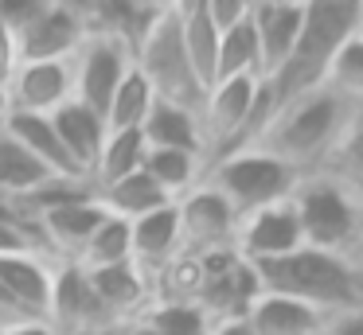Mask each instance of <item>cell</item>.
<instances>
[{"mask_svg": "<svg viewBox=\"0 0 363 335\" xmlns=\"http://www.w3.org/2000/svg\"><path fill=\"white\" fill-rule=\"evenodd\" d=\"M352 113L355 109L344 98H336L332 90L320 86V90H308L301 98L285 101L269 117V125L262 129V137L250 148H258V152L289 164L293 171L308 176V171H316L328 160V152L336 148V140L347 129Z\"/></svg>", "mask_w": 363, "mask_h": 335, "instance_id": "6da1fadb", "label": "cell"}, {"mask_svg": "<svg viewBox=\"0 0 363 335\" xmlns=\"http://www.w3.org/2000/svg\"><path fill=\"white\" fill-rule=\"evenodd\" d=\"M254 273H258L262 293L301 300L308 308H316L320 316L347 312L363 304V280L355 273V261L344 254L301 246L285 257H274V261H258Z\"/></svg>", "mask_w": 363, "mask_h": 335, "instance_id": "7a4b0ae2", "label": "cell"}, {"mask_svg": "<svg viewBox=\"0 0 363 335\" xmlns=\"http://www.w3.org/2000/svg\"><path fill=\"white\" fill-rule=\"evenodd\" d=\"M355 31H359L355 0H305V20H301V35L293 43L289 59L277 67L274 78H266L277 109L308 90H320L328 62L336 59V51Z\"/></svg>", "mask_w": 363, "mask_h": 335, "instance_id": "3957f363", "label": "cell"}, {"mask_svg": "<svg viewBox=\"0 0 363 335\" xmlns=\"http://www.w3.org/2000/svg\"><path fill=\"white\" fill-rule=\"evenodd\" d=\"M301 222V238L313 249L355 257L363 246V210L340 183H332L320 171H308L297 179L289 195Z\"/></svg>", "mask_w": 363, "mask_h": 335, "instance_id": "277c9868", "label": "cell"}, {"mask_svg": "<svg viewBox=\"0 0 363 335\" xmlns=\"http://www.w3.org/2000/svg\"><path fill=\"white\" fill-rule=\"evenodd\" d=\"M297 179H301V171H293L289 164L274 160V156L258 152V148L227 152L203 168V183L215 187L238 218L289 199Z\"/></svg>", "mask_w": 363, "mask_h": 335, "instance_id": "5b68a950", "label": "cell"}, {"mask_svg": "<svg viewBox=\"0 0 363 335\" xmlns=\"http://www.w3.org/2000/svg\"><path fill=\"white\" fill-rule=\"evenodd\" d=\"M133 67L152 86L157 101H172V106L199 113L207 90L188 62V51H184V39H180V20L172 12L152 16V23L145 28V35L133 47Z\"/></svg>", "mask_w": 363, "mask_h": 335, "instance_id": "8992f818", "label": "cell"}, {"mask_svg": "<svg viewBox=\"0 0 363 335\" xmlns=\"http://www.w3.org/2000/svg\"><path fill=\"white\" fill-rule=\"evenodd\" d=\"M48 324L59 335H113L121 319L102 304L90 277L71 261H55V285H51Z\"/></svg>", "mask_w": 363, "mask_h": 335, "instance_id": "52a82bcc", "label": "cell"}, {"mask_svg": "<svg viewBox=\"0 0 363 335\" xmlns=\"http://www.w3.org/2000/svg\"><path fill=\"white\" fill-rule=\"evenodd\" d=\"M258 296H262L258 273L238 249L203 254V285H199L196 308L211 324L215 319H242Z\"/></svg>", "mask_w": 363, "mask_h": 335, "instance_id": "ba28073f", "label": "cell"}, {"mask_svg": "<svg viewBox=\"0 0 363 335\" xmlns=\"http://www.w3.org/2000/svg\"><path fill=\"white\" fill-rule=\"evenodd\" d=\"M176 218H180V249L184 254L203 257V254H219V249H235L238 215L203 179L188 195L176 199Z\"/></svg>", "mask_w": 363, "mask_h": 335, "instance_id": "9c48e42d", "label": "cell"}, {"mask_svg": "<svg viewBox=\"0 0 363 335\" xmlns=\"http://www.w3.org/2000/svg\"><path fill=\"white\" fill-rule=\"evenodd\" d=\"M71 70H74V101L94 109L98 117H106L113 90L133 70V47L106 35H86V43L71 59Z\"/></svg>", "mask_w": 363, "mask_h": 335, "instance_id": "30bf717a", "label": "cell"}, {"mask_svg": "<svg viewBox=\"0 0 363 335\" xmlns=\"http://www.w3.org/2000/svg\"><path fill=\"white\" fill-rule=\"evenodd\" d=\"M67 101H74L71 59H55V62H28L24 59L16 67V74L9 78V106H12V113L55 117Z\"/></svg>", "mask_w": 363, "mask_h": 335, "instance_id": "8fae6325", "label": "cell"}, {"mask_svg": "<svg viewBox=\"0 0 363 335\" xmlns=\"http://www.w3.org/2000/svg\"><path fill=\"white\" fill-rule=\"evenodd\" d=\"M301 246H305V238H301V222H297V210H293L289 199L238 218L235 249L250 265L285 257V254H293V249H301Z\"/></svg>", "mask_w": 363, "mask_h": 335, "instance_id": "7c38bea8", "label": "cell"}, {"mask_svg": "<svg viewBox=\"0 0 363 335\" xmlns=\"http://www.w3.org/2000/svg\"><path fill=\"white\" fill-rule=\"evenodd\" d=\"M102 218H106V210H102V203H98L94 191L79 195V199L63 203V207H51L48 215H40V222H35L40 249L51 261H74Z\"/></svg>", "mask_w": 363, "mask_h": 335, "instance_id": "4fadbf2b", "label": "cell"}, {"mask_svg": "<svg viewBox=\"0 0 363 335\" xmlns=\"http://www.w3.org/2000/svg\"><path fill=\"white\" fill-rule=\"evenodd\" d=\"M51 285H55V261L51 257L43 254L0 257V288L24 319H48Z\"/></svg>", "mask_w": 363, "mask_h": 335, "instance_id": "5bb4252c", "label": "cell"}, {"mask_svg": "<svg viewBox=\"0 0 363 335\" xmlns=\"http://www.w3.org/2000/svg\"><path fill=\"white\" fill-rule=\"evenodd\" d=\"M301 20H305V0H274V4H258L250 12L262 51V78H274L277 67L289 59L301 35Z\"/></svg>", "mask_w": 363, "mask_h": 335, "instance_id": "9a60e30c", "label": "cell"}, {"mask_svg": "<svg viewBox=\"0 0 363 335\" xmlns=\"http://www.w3.org/2000/svg\"><path fill=\"white\" fill-rule=\"evenodd\" d=\"M20 62H55V59H74L82 43H86V23L79 16L63 12L51 4L28 31H20Z\"/></svg>", "mask_w": 363, "mask_h": 335, "instance_id": "2e32d148", "label": "cell"}, {"mask_svg": "<svg viewBox=\"0 0 363 335\" xmlns=\"http://www.w3.org/2000/svg\"><path fill=\"white\" fill-rule=\"evenodd\" d=\"M180 254V218H176V203L152 210V215L129 222V261L152 277L164 261Z\"/></svg>", "mask_w": 363, "mask_h": 335, "instance_id": "e0dca14e", "label": "cell"}, {"mask_svg": "<svg viewBox=\"0 0 363 335\" xmlns=\"http://www.w3.org/2000/svg\"><path fill=\"white\" fill-rule=\"evenodd\" d=\"M4 132H9L12 140H16L20 148H24L28 156H32L35 164H40L48 176H67V179H86L79 168L71 164V156H67L63 140H59L55 125H51V117H35V113H9V121H4Z\"/></svg>", "mask_w": 363, "mask_h": 335, "instance_id": "ac0fdd59", "label": "cell"}, {"mask_svg": "<svg viewBox=\"0 0 363 335\" xmlns=\"http://www.w3.org/2000/svg\"><path fill=\"white\" fill-rule=\"evenodd\" d=\"M51 125H55L71 164L90 179V171H94V164H98V152H102V140H106V121L94 109L79 106V101H67V106L51 117Z\"/></svg>", "mask_w": 363, "mask_h": 335, "instance_id": "d6986e66", "label": "cell"}, {"mask_svg": "<svg viewBox=\"0 0 363 335\" xmlns=\"http://www.w3.org/2000/svg\"><path fill=\"white\" fill-rule=\"evenodd\" d=\"M246 324L254 327V335H320L324 316L301 300L262 293L246 312Z\"/></svg>", "mask_w": 363, "mask_h": 335, "instance_id": "ffe728a7", "label": "cell"}, {"mask_svg": "<svg viewBox=\"0 0 363 335\" xmlns=\"http://www.w3.org/2000/svg\"><path fill=\"white\" fill-rule=\"evenodd\" d=\"M86 277H90V285H94V293L102 296V304L121 319V324L141 316V312L149 308V277H145L133 261L110 265V269H94V273H86Z\"/></svg>", "mask_w": 363, "mask_h": 335, "instance_id": "44dd1931", "label": "cell"}, {"mask_svg": "<svg viewBox=\"0 0 363 335\" xmlns=\"http://www.w3.org/2000/svg\"><path fill=\"white\" fill-rule=\"evenodd\" d=\"M141 137L149 148H176V152H191L203 160V137H199L196 109L172 106V101H157L152 113L141 125Z\"/></svg>", "mask_w": 363, "mask_h": 335, "instance_id": "7402d4cb", "label": "cell"}, {"mask_svg": "<svg viewBox=\"0 0 363 335\" xmlns=\"http://www.w3.org/2000/svg\"><path fill=\"white\" fill-rule=\"evenodd\" d=\"M94 195H98V203H102L106 215L125 218V222H137V218H145V215H152V210H160V207L172 203L145 171H133V176L118 179V183L94 187Z\"/></svg>", "mask_w": 363, "mask_h": 335, "instance_id": "603a6c76", "label": "cell"}, {"mask_svg": "<svg viewBox=\"0 0 363 335\" xmlns=\"http://www.w3.org/2000/svg\"><path fill=\"white\" fill-rule=\"evenodd\" d=\"M320 176H328L332 183H340L363 210V109H355L347 129L340 132L336 148L328 152V160L320 164Z\"/></svg>", "mask_w": 363, "mask_h": 335, "instance_id": "cb8c5ba5", "label": "cell"}, {"mask_svg": "<svg viewBox=\"0 0 363 335\" xmlns=\"http://www.w3.org/2000/svg\"><path fill=\"white\" fill-rule=\"evenodd\" d=\"M211 319L196 304H149L141 316L125 319L113 335H207Z\"/></svg>", "mask_w": 363, "mask_h": 335, "instance_id": "d4e9b609", "label": "cell"}, {"mask_svg": "<svg viewBox=\"0 0 363 335\" xmlns=\"http://www.w3.org/2000/svg\"><path fill=\"white\" fill-rule=\"evenodd\" d=\"M152 16L157 12H149L141 0H98L94 12L86 16V35H106L125 47H137Z\"/></svg>", "mask_w": 363, "mask_h": 335, "instance_id": "484cf974", "label": "cell"}, {"mask_svg": "<svg viewBox=\"0 0 363 335\" xmlns=\"http://www.w3.org/2000/svg\"><path fill=\"white\" fill-rule=\"evenodd\" d=\"M203 285V257L176 254L149 277V304H196Z\"/></svg>", "mask_w": 363, "mask_h": 335, "instance_id": "4316f807", "label": "cell"}, {"mask_svg": "<svg viewBox=\"0 0 363 335\" xmlns=\"http://www.w3.org/2000/svg\"><path fill=\"white\" fill-rule=\"evenodd\" d=\"M145 152H149V144H145L141 129H121V132L106 129L102 152H98V164H94V171H90V183L106 187V183H118V179L141 171Z\"/></svg>", "mask_w": 363, "mask_h": 335, "instance_id": "83f0119b", "label": "cell"}, {"mask_svg": "<svg viewBox=\"0 0 363 335\" xmlns=\"http://www.w3.org/2000/svg\"><path fill=\"white\" fill-rule=\"evenodd\" d=\"M141 171L176 203L180 195H188L203 179V160L191 152H176V148H149Z\"/></svg>", "mask_w": 363, "mask_h": 335, "instance_id": "f1b7e54d", "label": "cell"}, {"mask_svg": "<svg viewBox=\"0 0 363 335\" xmlns=\"http://www.w3.org/2000/svg\"><path fill=\"white\" fill-rule=\"evenodd\" d=\"M180 20V39L184 51H188V62L196 70V78L203 82V90L215 86V62H219V28L211 23V16L203 8H191V12L176 16Z\"/></svg>", "mask_w": 363, "mask_h": 335, "instance_id": "f546056e", "label": "cell"}, {"mask_svg": "<svg viewBox=\"0 0 363 335\" xmlns=\"http://www.w3.org/2000/svg\"><path fill=\"white\" fill-rule=\"evenodd\" d=\"M223 78H262V51H258V35H254L250 20L219 31L215 82H223Z\"/></svg>", "mask_w": 363, "mask_h": 335, "instance_id": "4dcf8cb0", "label": "cell"}, {"mask_svg": "<svg viewBox=\"0 0 363 335\" xmlns=\"http://www.w3.org/2000/svg\"><path fill=\"white\" fill-rule=\"evenodd\" d=\"M152 106H157V93H152V86L145 82L141 70H129L125 78H121V86L113 90L110 106H106V129L110 132H121V129H141L145 117L152 113Z\"/></svg>", "mask_w": 363, "mask_h": 335, "instance_id": "1f68e13d", "label": "cell"}, {"mask_svg": "<svg viewBox=\"0 0 363 335\" xmlns=\"http://www.w3.org/2000/svg\"><path fill=\"white\" fill-rule=\"evenodd\" d=\"M129 261V222L125 218L106 215L98 222V230L90 234V242L82 246V254L71 265L94 273V269H110V265H125Z\"/></svg>", "mask_w": 363, "mask_h": 335, "instance_id": "d6a6232c", "label": "cell"}, {"mask_svg": "<svg viewBox=\"0 0 363 335\" xmlns=\"http://www.w3.org/2000/svg\"><path fill=\"white\" fill-rule=\"evenodd\" d=\"M320 86L332 90L336 98H344L352 109H363V31H355L336 51V59L328 62V74H324Z\"/></svg>", "mask_w": 363, "mask_h": 335, "instance_id": "836d02e7", "label": "cell"}, {"mask_svg": "<svg viewBox=\"0 0 363 335\" xmlns=\"http://www.w3.org/2000/svg\"><path fill=\"white\" fill-rule=\"evenodd\" d=\"M48 8H51V0H0V23L20 35V31H28L40 20Z\"/></svg>", "mask_w": 363, "mask_h": 335, "instance_id": "e575fe53", "label": "cell"}, {"mask_svg": "<svg viewBox=\"0 0 363 335\" xmlns=\"http://www.w3.org/2000/svg\"><path fill=\"white\" fill-rule=\"evenodd\" d=\"M203 12L211 16V23L219 31H227V28H235V23L250 20L254 0H203Z\"/></svg>", "mask_w": 363, "mask_h": 335, "instance_id": "d590c367", "label": "cell"}, {"mask_svg": "<svg viewBox=\"0 0 363 335\" xmlns=\"http://www.w3.org/2000/svg\"><path fill=\"white\" fill-rule=\"evenodd\" d=\"M320 335H363V304H359V308H347V312H332V316H324Z\"/></svg>", "mask_w": 363, "mask_h": 335, "instance_id": "8d00e7d4", "label": "cell"}, {"mask_svg": "<svg viewBox=\"0 0 363 335\" xmlns=\"http://www.w3.org/2000/svg\"><path fill=\"white\" fill-rule=\"evenodd\" d=\"M16 67H20V39H16L12 28L0 23V82L4 86H9V78L16 74Z\"/></svg>", "mask_w": 363, "mask_h": 335, "instance_id": "74e56055", "label": "cell"}, {"mask_svg": "<svg viewBox=\"0 0 363 335\" xmlns=\"http://www.w3.org/2000/svg\"><path fill=\"white\" fill-rule=\"evenodd\" d=\"M0 335H59V331L48 319H20V324H12L9 331H0Z\"/></svg>", "mask_w": 363, "mask_h": 335, "instance_id": "f35d334b", "label": "cell"}, {"mask_svg": "<svg viewBox=\"0 0 363 335\" xmlns=\"http://www.w3.org/2000/svg\"><path fill=\"white\" fill-rule=\"evenodd\" d=\"M207 335H254V327L246 324V316L242 319H215Z\"/></svg>", "mask_w": 363, "mask_h": 335, "instance_id": "ab89813d", "label": "cell"}, {"mask_svg": "<svg viewBox=\"0 0 363 335\" xmlns=\"http://www.w3.org/2000/svg\"><path fill=\"white\" fill-rule=\"evenodd\" d=\"M55 8H63V12H71V16H79L82 23H86V16L94 12V4L98 0H51Z\"/></svg>", "mask_w": 363, "mask_h": 335, "instance_id": "60d3db41", "label": "cell"}, {"mask_svg": "<svg viewBox=\"0 0 363 335\" xmlns=\"http://www.w3.org/2000/svg\"><path fill=\"white\" fill-rule=\"evenodd\" d=\"M20 319H24V316H20L16 304H12L9 296H4V288H0V331H9L12 324H20Z\"/></svg>", "mask_w": 363, "mask_h": 335, "instance_id": "b9f144b4", "label": "cell"}, {"mask_svg": "<svg viewBox=\"0 0 363 335\" xmlns=\"http://www.w3.org/2000/svg\"><path fill=\"white\" fill-rule=\"evenodd\" d=\"M145 8H149V12H172L176 4H180V0H141Z\"/></svg>", "mask_w": 363, "mask_h": 335, "instance_id": "7bdbcfd3", "label": "cell"}, {"mask_svg": "<svg viewBox=\"0 0 363 335\" xmlns=\"http://www.w3.org/2000/svg\"><path fill=\"white\" fill-rule=\"evenodd\" d=\"M9 113H12V106H9V86L0 82V125L9 121Z\"/></svg>", "mask_w": 363, "mask_h": 335, "instance_id": "ee69618b", "label": "cell"}, {"mask_svg": "<svg viewBox=\"0 0 363 335\" xmlns=\"http://www.w3.org/2000/svg\"><path fill=\"white\" fill-rule=\"evenodd\" d=\"M352 261H355V273H359V280H363V246H359V254H355Z\"/></svg>", "mask_w": 363, "mask_h": 335, "instance_id": "f6af8a7d", "label": "cell"}, {"mask_svg": "<svg viewBox=\"0 0 363 335\" xmlns=\"http://www.w3.org/2000/svg\"><path fill=\"white\" fill-rule=\"evenodd\" d=\"M355 8H359V31H363V0H355Z\"/></svg>", "mask_w": 363, "mask_h": 335, "instance_id": "bcb514c9", "label": "cell"}, {"mask_svg": "<svg viewBox=\"0 0 363 335\" xmlns=\"http://www.w3.org/2000/svg\"><path fill=\"white\" fill-rule=\"evenodd\" d=\"M258 4H274V0H254V8H258Z\"/></svg>", "mask_w": 363, "mask_h": 335, "instance_id": "7dc6e473", "label": "cell"}]
</instances>
